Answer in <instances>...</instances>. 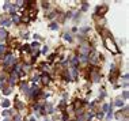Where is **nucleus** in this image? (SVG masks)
Instances as JSON below:
<instances>
[{"label":"nucleus","instance_id":"1","mask_svg":"<svg viewBox=\"0 0 129 121\" xmlns=\"http://www.w3.org/2000/svg\"><path fill=\"white\" fill-rule=\"evenodd\" d=\"M103 42H105V46L109 49L113 54H116V53H120V49L117 48V45L114 44V41L111 40V37H107V38H105L103 40Z\"/></svg>","mask_w":129,"mask_h":121},{"label":"nucleus","instance_id":"2","mask_svg":"<svg viewBox=\"0 0 129 121\" xmlns=\"http://www.w3.org/2000/svg\"><path fill=\"white\" fill-rule=\"evenodd\" d=\"M92 52V48L90 46V44H82L79 46V54L80 56H88Z\"/></svg>","mask_w":129,"mask_h":121},{"label":"nucleus","instance_id":"3","mask_svg":"<svg viewBox=\"0 0 129 121\" xmlns=\"http://www.w3.org/2000/svg\"><path fill=\"white\" fill-rule=\"evenodd\" d=\"M40 80L42 82L45 86H48V84H50V82H52V78H50V75H49V74H46V72H44V74H41V75H40Z\"/></svg>","mask_w":129,"mask_h":121},{"label":"nucleus","instance_id":"4","mask_svg":"<svg viewBox=\"0 0 129 121\" xmlns=\"http://www.w3.org/2000/svg\"><path fill=\"white\" fill-rule=\"evenodd\" d=\"M20 93H23V94L27 95V97L30 94V87H29V84H27V82H25V80L20 82Z\"/></svg>","mask_w":129,"mask_h":121},{"label":"nucleus","instance_id":"5","mask_svg":"<svg viewBox=\"0 0 129 121\" xmlns=\"http://www.w3.org/2000/svg\"><path fill=\"white\" fill-rule=\"evenodd\" d=\"M107 11V7L106 6H103V7H96V11H95V16H103L105 15V12Z\"/></svg>","mask_w":129,"mask_h":121},{"label":"nucleus","instance_id":"6","mask_svg":"<svg viewBox=\"0 0 129 121\" xmlns=\"http://www.w3.org/2000/svg\"><path fill=\"white\" fill-rule=\"evenodd\" d=\"M8 38V33H7L6 29H3V27H0V41H6Z\"/></svg>","mask_w":129,"mask_h":121},{"label":"nucleus","instance_id":"7","mask_svg":"<svg viewBox=\"0 0 129 121\" xmlns=\"http://www.w3.org/2000/svg\"><path fill=\"white\" fill-rule=\"evenodd\" d=\"M0 25H2V26H6V27H8V26H11V25H12V22H11V19H10V18L4 16V18L0 20Z\"/></svg>","mask_w":129,"mask_h":121},{"label":"nucleus","instance_id":"8","mask_svg":"<svg viewBox=\"0 0 129 121\" xmlns=\"http://www.w3.org/2000/svg\"><path fill=\"white\" fill-rule=\"evenodd\" d=\"M7 52H8V49H7V45L6 44H0V57H3Z\"/></svg>","mask_w":129,"mask_h":121},{"label":"nucleus","instance_id":"9","mask_svg":"<svg viewBox=\"0 0 129 121\" xmlns=\"http://www.w3.org/2000/svg\"><path fill=\"white\" fill-rule=\"evenodd\" d=\"M38 80H40V74H34L33 76H31V82L36 83V82H38Z\"/></svg>","mask_w":129,"mask_h":121},{"label":"nucleus","instance_id":"10","mask_svg":"<svg viewBox=\"0 0 129 121\" xmlns=\"http://www.w3.org/2000/svg\"><path fill=\"white\" fill-rule=\"evenodd\" d=\"M116 117H117V120H122V117H124V114H122V109L120 110V112L116 114Z\"/></svg>","mask_w":129,"mask_h":121},{"label":"nucleus","instance_id":"11","mask_svg":"<svg viewBox=\"0 0 129 121\" xmlns=\"http://www.w3.org/2000/svg\"><path fill=\"white\" fill-rule=\"evenodd\" d=\"M12 121H22V116H20V114H15V116H14V118H12Z\"/></svg>","mask_w":129,"mask_h":121},{"label":"nucleus","instance_id":"12","mask_svg":"<svg viewBox=\"0 0 129 121\" xmlns=\"http://www.w3.org/2000/svg\"><path fill=\"white\" fill-rule=\"evenodd\" d=\"M114 105H116V106H122V105H124V101H121V99H120V98H118V99H117V101H116V102H114Z\"/></svg>","mask_w":129,"mask_h":121},{"label":"nucleus","instance_id":"13","mask_svg":"<svg viewBox=\"0 0 129 121\" xmlns=\"http://www.w3.org/2000/svg\"><path fill=\"white\" fill-rule=\"evenodd\" d=\"M49 27H50L52 30H57V29H58V25H57V23H50Z\"/></svg>","mask_w":129,"mask_h":121},{"label":"nucleus","instance_id":"14","mask_svg":"<svg viewBox=\"0 0 129 121\" xmlns=\"http://www.w3.org/2000/svg\"><path fill=\"white\" fill-rule=\"evenodd\" d=\"M64 38L68 41V42H71L72 41V37H71V34H64Z\"/></svg>","mask_w":129,"mask_h":121},{"label":"nucleus","instance_id":"15","mask_svg":"<svg viewBox=\"0 0 129 121\" xmlns=\"http://www.w3.org/2000/svg\"><path fill=\"white\" fill-rule=\"evenodd\" d=\"M10 106V101L8 99H4V102H3V108H8Z\"/></svg>","mask_w":129,"mask_h":121},{"label":"nucleus","instance_id":"16","mask_svg":"<svg viewBox=\"0 0 129 121\" xmlns=\"http://www.w3.org/2000/svg\"><path fill=\"white\" fill-rule=\"evenodd\" d=\"M41 3H42V7H44V8H49V2H41Z\"/></svg>","mask_w":129,"mask_h":121},{"label":"nucleus","instance_id":"17","mask_svg":"<svg viewBox=\"0 0 129 121\" xmlns=\"http://www.w3.org/2000/svg\"><path fill=\"white\" fill-rule=\"evenodd\" d=\"M103 116H105V113H102V112H98V113H96V117H98L99 120H102Z\"/></svg>","mask_w":129,"mask_h":121},{"label":"nucleus","instance_id":"18","mask_svg":"<svg viewBox=\"0 0 129 121\" xmlns=\"http://www.w3.org/2000/svg\"><path fill=\"white\" fill-rule=\"evenodd\" d=\"M107 109H109V105H103V106H102V113L107 112Z\"/></svg>","mask_w":129,"mask_h":121},{"label":"nucleus","instance_id":"19","mask_svg":"<svg viewBox=\"0 0 129 121\" xmlns=\"http://www.w3.org/2000/svg\"><path fill=\"white\" fill-rule=\"evenodd\" d=\"M11 114V110H4V112H3V116H10Z\"/></svg>","mask_w":129,"mask_h":121},{"label":"nucleus","instance_id":"20","mask_svg":"<svg viewBox=\"0 0 129 121\" xmlns=\"http://www.w3.org/2000/svg\"><path fill=\"white\" fill-rule=\"evenodd\" d=\"M122 98L124 99H128V91H124L122 93Z\"/></svg>","mask_w":129,"mask_h":121},{"label":"nucleus","instance_id":"21","mask_svg":"<svg viewBox=\"0 0 129 121\" xmlns=\"http://www.w3.org/2000/svg\"><path fill=\"white\" fill-rule=\"evenodd\" d=\"M48 50H49V48H48V46H44V49H42V53L44 54H46V52Z\"/></svg>","mask_w":129,"mask_h":121},{"label":"nucleus","instance_id":"22","mask_svg":"<svg viewBox=\"0 0 129 121\" xmlns=\"http://www.w3.org/2000/svg\"><path fill=\"white\" fill-rule=\"evenodd\" d=\"M42 121H50V118H48V117H44V120Z\"/></svg>","mask_w":129,"mask_h":121},{"label":"nucleus","instance_id":"23","mask_svg":"<svg viewBox=\"0 0 129 121\" xmlns=\"http://www.w3.org/2000/svg\"><path fill=\"white\" fill-rule=\"evenodd\" d=\"M30 121H37V120L34 118V117H31V118H30Z\"/></svg>","mask_w":129,"mask_h":121},{"label":"nucleus","instance_id":"24","mask_svg":"<svg viewBox=\"0 0 129 121\" xmlns=\"http://www.w3.org/2000/svg\"><path fill=\"white\" fill-rule=\"evenodd\" d=\"M3 121H11V120H10V118H6V120H3Z\"/></svg>","mask_w":129,"mask_h":121}]
</instances>
